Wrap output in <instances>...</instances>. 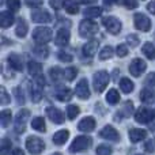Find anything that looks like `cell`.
<instances>
[{"label": "cell", "instance_id": "1", "mask_svg": "<svg viewBox=\"0 0 155 155\" xmlns=\"http://www.w3.org/2000/svg\"><path fill=\"white\" fill-rule=\"evenodd\" d=\"M52 37H53L52 30L45 26H38V27H35L34 31H33V40H34V42L38 44V45H45L46 42H49V41L52 40Z\"/></svg>", "mask_w": 155, "mask_h": 155}, {"label": "cell", "instance_id": "2", "mask_svg": "<svg viewBox=\"0 0 155 155\" xmlns=\"http://www.w3.org/2000/svg\"><path fill=\"white\" fill-rule=\"evenodd\" d=\"M26 148L31 155H40L45 150V143L38 136H29L26 140Z\"/></svg>", "mask_w": 155, "mask_h": 155}, {"label": "cell", "instance_id": "3", "mask_svg": "<svg viewBox=\"0 0 155 155\" xmlns=\"http://www.w3.org/2000/svg\"><path fill=\"white\" fill-rule=\"evenodd\" d=\"M98 31V25L95 22L90 21V19H83L79 23V34L83 38L93 37L95 33Z\"/></svg>", "mask_w": 155, "mask_h": 155}, {"label": "cell", "instance_id": "4", "mask_svg": "<svg viewBox=\"0 0 155 155\" xmlns=\"http://www.w3.org/2000/svg\"><path fill=\"white\" fill-rule=\"evenodd\" d=\"M91 143H93V139L90 136H76L75 140L70 146V153L75 154V153H80V151L87 150L91 146Z\"/></svg>", "mask_w": 155, "mask_h": 155}, {"label": "cell", "instance_id": "5", "mask_svg": "<svg viewBox=\"0 0 155 155\" xmlns=\"http://www.w3.org/2000/svg\"><path fill=\"white\" fill-rule=\"evenodd\" d=\"M109 80H110V76L106 71H98V72L94 74L93 82H94V88H95L97 93H102L106 88Z\"/></svg>", "mask_w": 155, "mask_h": 155}, {"label": "cell", "instance_id": "6", "mask_svg": "<svg viewBox=\"0 0 155 155\" xmlns=\"http://www.w3.org/2000/svg\"><path fill=\"white\" fill-rule=\"evenodd\" d=\"M30 117V112L27 109H21L15 117V132L16 134H23L26 129V123Z\"/></svg>", "mask_w": 155, "mask_h": 155}, {"label": "cell", "instance_id": "7", "mask_svg": "<svg viewBox=\"0 0 155 155\" xmlns=\"http://www.w3.org/2000/svg\"><path fill=\"white\" fill-rule=\"evenodd\" d=\"M102 25L106 27V30L110 34L116 35L121 31V22L118 21L114 16H106V18H102Z\"/></svg>", "mask_w": 155, "mask_h": 155}, {"label": "cell", "instance_id": "8", "mask_svg": "<svg viewBox=\"0 0 155 155\" xmlns=\"http://www.w3.org/2000/svg\"><path fill=\"white\" fill-rule=\"evenodd\" d=\"M134 22H135V26L136 29L142 30V31H148L151 29V19L148 18L147 15L142 12H137L134 15Z\"/></svg>", "mask_w": 155, "mask_h": 155}, {"label": "cell", "instance_id": "9", "mask_svg": "<svg viewBox=\"0 0 155 155\" xmlns=\"http://www.w3.org/2000/svg\"><path fill=\"white\" fill-rule=\"evenodd\" d=\"M154 112L147 107H140L137 109V112L135 113V121L139 124H148L154 118Z\"/></svg>", "mask_w": 155, "mask_h": 155}, {"label": "cell", "instance_id": "10", "mask_svg": "<svg viewBox=\"0 0 155 155\" xmlns=\"http://www.w3.org/2000/svg\"><path fill=\"white\" fill-rule=\"evenodd\" d=\"M147 68V64H146L144 60L142 59H134L129 64V72H131L132 76H140Z\"/></svg>", "mask_w": 155, "mask_h": 155}, {"label": "cell", "instance_id": "11", "mask_svg": "<svg viewBox=\"0 0 155 155\" xmlns=\"http://www.w3.org/2000/svg\"><path fill=\"white\" fill-rule=\"evenodd\" d=\"M31 21L35 23H49L52 22V15L46 10L40 8V10H35L31 12Z\"/></svg>", "mask_w": 155, "mask_h": 155}, {"label": "cell", "instance_id": "12", "mask_svg": "<svg viewBox=\"0 0 155 155\" xmlns=\"http://www.w3.org/2000/svg\"><path fill=\"white\" fill-rule=\"evenodd\" d=\"M75 94H76L78 98H80V99L90 98V87H88L87 79L79 80V83H78L76 87H75Z\"/></svg>", "mask_w": 155, "mask_h": 155}, {"label": "cell", "instance_id": "13", "mask_svg": "<svg viewBox=\"0 0 155 155\" xmlns=\"http://www.w3.org/2000/svg\"><path fill=\"white\" fill-rule=\"evenodd\" d=\"M99 136L102 139H106V140H112V142H117L120 139V135L118 132L113 128L112 125H105L104 128L99 131Z\"/></svg>", "mask_w": 155, "mask_h": 155}, {"label": "cell", "instance_id": "14", "mask_svg": "<svg viewBox=\"0 0 155 155\" xmlns=\"http://www.w3.org/2000/svg\"><path fill=\"white\" fill-rule=\"evenodd\" d=\"M46 116H48L54 124H63L64 123V114H63V112L59 110L57 107L48 106L46 107Z\"/></svg>", "mask_w": 155, "mask_h": 155}, {"label": "cell", "instance_id": "15", "mask_svg": "<svg viewBox=\"0 0 155 155\" xmlns=\"http://www.w3.org/2000/svg\"><path fill=\"white\" fill-rule=\"evenodd\" d=\"M99 46V42L97 40H90L88 42H86L82 48V53L87 57H93L97 53V49Z\"/></svg>", "mask_w": 155, "mask_h": 155}, {"label": "cell", "instance_id": "16", "mask_svg": "<svg viewBox=\"0 0 155 155\" xmlns=\"http://www.w3.org/2000/svg\"><path fill=\"white\" fill-rule=\"evenodd\" d=\"M94 128H95V120L93 117H90V116L82 118L79 121V124H78V129L82 132H91L94 131Z\"/></svg>", "mask_w": 155, "mask_h": 155}, {"label": "cell", "instance_id": "17", "mask_svg": "<svg viewBox=\"0 0 155 155\" xmlns=\"http://www.w3.org/2000/svg\"><path fill=\"white\" fill-rule=\"evenodd\" d=\"M68 41H70V31H68V29L63 27L57 31L56 37H54V44L57 46H65L68 44Z\"/></svg>", "mask_w": 155, "mask_h": 155}, {"label": "cell", "instance_id": "18", "mask_svg": "<svg viewBox=\"0 0 155 155\" xmlns=\"http://www.w3.org/2000/svg\"><path fill=\"white\" fill-rule=\"evenodd\" d=\"M139 98L144 105H151L155 102V91L151 88H143L139 94Z\"/></svg>", "mask_w": 155, "mask_h": 155}, {"label": "cell", "instance_id": "19", "mask_svg": "<svg viewBox=\"0 0 155 155\" xmlns=\"http://www.w3.org/2000/svg\"><path fill=\"white\" fill-rule=\"evenodd\" d=\"M146 136H147V131H146V129L134 128V129H131V131L128 132V137H129V140H131L132 143L140 142V140L146 139Z\"/></svg>", "mask_w": 155, "mask_h": 155}, {"label": "cell", "instance_id": "20", "mask_svg": "<svg viewBox=\"0 0 155 155\" xmlns=\"http://www.w3.org/2000/svg\"><path fill=\"white\" fill-rule=\"evenodd\" d=\"M14 21H15V16H14V14L11 11H2V14H0V25H2L3 29L10 27L14 23Z\"/></svg>", "mask_w": 155, "mask_h": 155}, {"label": "cell", "instance_id": "21", "mask_svg": "<svg viewBox=\"0 0 155 155\" xmlns=\"http://www.w3.org/2000/svg\"><path fill=\"white\" fill-rule=\"evenodd\" d=\"M8 64L11 65V68H14L15 71H22L23 70V63L19 54L16 53H11L8 56Z\"/></svg>", "mask_w": 155, "mask_h": 155}, {"label": "cell", "instance_id": "22", "mask_svg": "<svg viewBox=\"0 0 155 155\" xmlns=\"http://www.w3.org/2000/svg\"><path fill=\"white\" fill-rule=\"evenodd\" d=\"M70 137V132L67 129H61V131H57L53 135V143L56 146H63Z\"/></svg>", "mask_w": 155, "mask_h": 155}, {"label": "cell", "instance_id": "23", "mask_svg": "<svg viewBox=\"0 0 155 155\" xmlns=\"http://www.w3.org/2000/svg\"><path fill=\"white\" fill-rule=\"evenodd\" d=\"M27 68H29V74L33 78H37V76L42 75V65H41V63H38V61H29Z\"/></svg>", "mask_w": 155, "mask_h": 155}, {"label": "cell", "instance_id": "24", "mask_svg": "<svg viewBox=\"0 0 155 155\" xmlns=\"http://www.w3.org/2000/svg\"><path fill=\"white\" fill-rule=\"evenodd\" d=\"M56 98L59 99V101H61V102H67V101H70L71 98H72V91L70 90V88H59V90L56 91Z\"/></svg>", "mask_w": 155, "mask_h": 155}, {"label": "cell", "instance_id": "25", "mask_svg": "<svg viewBox=\"0 0 155 155\" xmlns=\"http://www.w3.org/2000/svg\"><path fill=\"white\" fill-rule=\"evenodd\" d=\"M142 52L147 59L150 60H155V45L151 42H146L142 48Z\"/></svg>", "mask_w": 155, "mask_h": 155}, {"label": "cell", "instance_id": "26", "mask_svg": "<svg viewBox=\"0 0 155 155\" xmlns=\"http://www.w3.org/2000/svg\"><path fill=\"white\" fill-rule=\"evenodd\" d=\"M30 97H31L33 102H38L41 98H42V90H41V87L37 84V83L30 86Z\"/></svg>", "mask_w": 155, "mask_h": 155}, {"label": "cell", "instance_id": "27", "mask_svg": "<svg viewBox=\"0 0 155 155\" xmlns=\"http://www.w3.org/2000/svg\"><path fill=\"white\" fill-rule=\"evenodd\" d=\"M63 7H64V10L67 11L68 14H71V15H75V14L79 12V7H78V4L74 0H64Z\"/></svg>", "mask_w": 155, "mask_h": 155}, {"label": "cell", "instance_id": "28", "mask_svg": "<svg viewBox=\"0 0 155 155\" xmlns=\"http://www.w3.org/2000/svg\"><path fill=\"white\" fill-rule=\"evenodd\" d=\"M31 127L33 129L38 132H45L46 131V125H45V120L42 117H34L31 120Z\"/></svg>", "mask_w": 155, "mask_h": 155}, {"label": "cell", "instance_id": "29", "mask_svg": "<svg viewBox=\"0 0 155 155\" xmlns=\"http://www.w3.org/2000/svg\"><path fill=\"white\" fill-rule=\"evenodd\" d=\"M27 23H26V21L25 19H19V22H18V26H16V30H15V34L18 35V37H21V38H23V37H26V34H27Z\"/></svg>", "mask_w": 155, "mask_h": 155}, {"label": "cell", "instance_id": "30", "mask_svg": "<svg viewBox=\"0 0 155 155\" xmlns=\"http://www.w3.org/2000/svg\"><path fill=\"white\" fill-rule=\"evenodd\" d=\"M120 88L124 91V93L129 94V93H132V91H134L135 84H134V82H132V80L128 79V78H123V79L120 80Z\"/></svg>", "mask_w": 155, "mask_h": 155}, {"label": "cell", "instance_id": "31", "mask_svg": "<svg viewBox=\"0 0 155 155\" xmlns=\"http://www.w3.org/2000/svg\"><path fill=\"white\" fill-rule=\"evenodd\" d=\"M101 14H102L101 7H87L84 10V12H83V15H84L86 18L91 19V18H97V16H99Z\"/></svg>", "mask_w": 155, "mask_h": 155}, {"label": "cell", "instance_id": "32", "mask_svg": "<svg viewBox=\"0 0 155 155\" xmlns=\"http://www.w3.org/2000/svg\"><path fill=\"white\" fill-rule=\"evenodd\" d=\"M118 101H120V95H118V91L117 90L112 88V90L107 91V94H106V102H107V104L116 105Z\"/></svg>", "mask_w": 155, "mask_h": 155}, {"label": "cell", "instance_id": "33", "mask_svg": "<svg viewBox=\"0 0 155 155\" xmlns=\"http://www.w3.org/2000/svg\"><path fill=\"white\" fill-rule=\"evenodd\" d=\"M33 53H34L37 57H40V59H46L49 54V49L46 48L45 45H38L33 49Z\"/></svg>", "mask_w": 155, "mask_h": 155}, {"label": "cell", "instance_id": "34", "mask_svg": "<svg viewBox=\"0 0 155 155\" xmlns=\"http://www.w3.org/2000/svg\"><path fill=\"white\" fill-rule=\"evenodd\" d=\"M11 110H2V113H0V121H2V127L3 128H5V127L10 125L11 123Z\"/></svg>", "mask_w": 155, "mask_h": 155}, {"label": "cell", "instance_id": "35", "mask_svg": "<svg viewBox=\"0 0 155 155\" xmlns=\"http://www.w3.org/2000/svg\"><path fill=\"white\" fill-rule=\"evenodd\" d=\"M79 113H80V109L76 105H68L67 106V117L70 120H75L78 116H79Z\"/></svg>", "mask_w": 155, "mask_h": 155}, {"label": "cell", "instance_id": "36", "mask_svg": "<svg viewBox=\"0 0 155 155\" xmlns=\"http://www.w3.org/2000/svg\"><path fill=\"white\" fill-rule=\"evenodd\" d=\"M11 147H12V143H11L10 139H2V144H0V151H2V155H7L8 153H10Z\"/></svg>", "mask_w": 155, "mask_h": 155}, {"label": "cell", "instance_id": "37", "mask_svg": "<svg viewBox=\"0 0 155 155\" xmlns=\"http://www.w3.org/2000/svg\"><path fill=\"white\" fill-rule=\"evenodd\" d=\"M78 75V70L75 67H68L64 70V78L67 80H74Z\"/></svg>", "mask_w": 155, "mask_h": 155}, {"label": "cell", "instance_id": "38", "mask_svg": "<svg viewBox=\"0 0 155 155\" xmlns=\"http://www.w3.org/2000/svg\"><path fill=\"white\" fill-rule=\"evenodd\" d=\"M112 56H113V48H112V46H105V48L99 52V59H101V60L110 59Z\"/></svg>", "mask_w": 155, "mask_h": 155}, {"label": "cell", "instance_id": "39", "mask_svg": "<svg viewBox=\"0 0 155 155\" xmlns=\"http://www.w3.org/2000/svg\"><path fill=\"white\" fill-rule=\"evenodd\" d=\"M97 155H110L112 154V147L107 144H99L95 150Z\"/></svg>", "mask_w": 155, "mask_h": 155}, {"label": "cell", "instance_id": "40", "mask_svg": "<svg viewBox=\"0 0 155 155\" xmlns=\"http://www.w3.org/2000/svg\"><path fill=\"white\" fill-rule=\"evenodd\" d=\"M49 74H51L52 80H54V82H57V80H59L60 78L64 75V72H61V70H60L59 67H53V68H51Z\"/></svg>", "mask_w": 155, "mask_h": 155}, {"label": "cell", "instance_id": "41", "mask_svg": "<svg viewBox=\"0 0 155 155\" xmlns=\"http://www.w3.org/2000/svg\"><path fill=\"white\" fill-rule=\"evenodd\" d=\"M132 112H134V104H132L131 101H127L125 104H124V107H123V110H121V113L124 114V117H128Z\"/></svg>", "mask_w": 155, "mask_h": 155}, {"label": "cell", "instance_id": "42", "mask_svg": "<svg viewBox=\"0 0 155 155\" xmlns=\"http://www.w3.org/2000/svg\"><path fill=\"white\" fill-rule=\"evenodd\" d=\"M14 93H15V97H16V102H18L19 105H23L25 104V97H23V91H22V88L15 87Z\"/></svg>", "mask_w": 155, "mask_h": 155}, {"label": "cell", "instance_id": "43", "mask_svg": "<svg viewBox=\"0 0 155 155\" xmlns=\"http://www.w3.org/2000/svg\"><path fill=\"white\" fill-rule=\"evenodd\" d=\"M7 7L12 11H16L21 8V0H7Z\"/></svg>", "mask_w": 155, "mask_h": 155}, {"label": "cell", "instance_id": "44", "mask_svg": "<svg viewBox=\"0 0 155 155\" xmlns=\"http://www.w3.org/2000/svg\"><path fill=\"white\" fill-rule=\"evenodd\" d=\"M57 57H59L61 61H65V63L72 61V56H71L70 53H67V52H64V51H60L59 53H57Z\"/></svg>", "mask_w": 155, "mask_h": 155}, {"label": "cell", "instance_id": "45", "mask_svg": "<svg viewBox=\"0 0 155 155\" xmlns=\"http://www.w3.org/2000/svg\"><path fill=\"white\" fill-rule=\"evenodd\" d=\"M116 53H117L118 57H125L128 54V48L125 45H118L117 49H116Z\"/></svg>", "mask_w": 155, "mask_h": 155}, {"label": "cell", "instance_id": "46", "mask_svg": "<svg viewBox=\"0 0 155 155\" xmlns=\"http://www.w3.org/2000/svg\"><path fill=\"white\" fill-rule=\"evenodd\" d=\"M0 104L2 105H7L10 104V95L7 94V91H5V88L2 86V98H0Z\"/></svg>", "mask_w": 155, "mask_h": 155}, {"label": "cell", "instance_id": "47", "mask_svg": "<svg viewBox=\"0 0 155 155\" xmlns=\"http://www.w3.org/2000/svg\"><path fill=\"white\" fill-rule=\"evenodd\" d=\"M127 41H128V44L131 46H137L139 45V38H137L136 34H129L128 37H127Z\"/></svg>", "mask_w": 155, "mask_h": 155}, {"label": "cell", "instance_id": "48", "mask_svg": "<svg viewBox=\"0 0 155 155\" xmlns=\"http://www.w3.org/2000/svg\"><path fill=\"white\" fill-rule=\"evenodd\" d=\"M144 148L147 153H155V140L151 139V140H147L144 144Z\"/></svg>", "mask_w": 155, "mask_h": 155}, {"label": "cell", "instance_id": "49", "mask_svg": "<svg viewBox=\"0 0 155 155\" xmlns=\"http://www.w3.org/2000/svg\"><path fill=\"white\" fill-rule=\"evenodd\" d=\"M25 3L29 7H40V5H42V0H25Z\"/></svg>", "mask_w": 155, "mask_h": 155}, {"label": "cell", "instance_id": "50", "mask_svg": "<svg viewBox=\"0 0 155 155\" xmlns=\"http://www.w3.org/2000/svg\"><path fill=\"white\" fill-rule=\"evenodd\" d=\"M124 5L127 8H136L137 7V2L136 0H123Z\"/></svg>", "mask_w": 155, "mask_h": 155}, {"label": "cell", "instance_id": "51", "mask_svg": "<svg viewBox=\"0 0 155 155\" xmlns=\"http://www.w3.org/2000/svg\"><path fill=\"white\" fill-rule=\"evenodd\" d=\"M146 84L155 86V74L154 72H151L150 75H147V78H146Z\"/></svg>", "mask_w": 155, "mask_h": 155}, {"label": "cell", "instance_id": "52", "mask_svg": "<svg viewBox=\"0 0 155 155\" xmlns=\"http://www.w3.org/2000/svg\"><path fill=\"white\" fill-rule=\"evenodd\" d=\"M63 3L64 2H61V0H49V4L54 8H60L63 5Z\"/></svg>", "mask_w": 155, "mask_h": 155}, {"label": "cell", "instance_id": "53", "mask_svg": "<svg viewBox=\"0 0 155 155\" xmlns=\"http://www.w3.org/2000/svg\"><path fill=\"white\" fill-rule=\"evenodd\" d=\"M147 10L150 11L151 14H154V15H155V2L148 3V4H147Z\"/></svg>", "mask_w": 155, "mask_h": 155}, {"label": "cell", "instance_id": "54", "mask_svg": "<svg viewBox=\"0 0 155 155\" xmlns=\"http://www.w3.org/2000/svg\"><path fill=\"white\" fill-rule=\"evenodd\" d=\"M11 155H25V151L21 150V148H15V150H12Z\"/></svg>", "mask_w": 155, "mask_h": 155}, {"label": "cell", "instance_id": "55", "mask_svg": "<svg viewBox=\"0 0 155 155\" xmlns=\"http://www.w3.org/2000/svg\"><path fill=\"white\" fill-rule=\"evenodd\" d=\"M78 3H82V4H94V3H97V0H78Z\"/></svg>", "mask_w": 155, "mask_h": 155}, {"label": "cell", "instance_id": "56", "mask_svg": "<svg viewBox=\"0 0 155 155\" xmlns=\"http://www.w3.org/2000/svg\"><path fill=\"white\" fill-rule=\"evenodd\" d=\"M104 2H105V4H112V3L117 2V0H104Z\"/></svg>", "mask_w": 155, "mask_h": 155}, {"label": "cell", "instance_id": "57", "mask_svg": "<svg viewBox=\"0 0 155 155\" xmlns=\"http://www.w3.org/2000/svg\"><path fill=\"white\" fill-rule=\"evenodd\" d=\"M151 132H153V134H154V136H155V125L151 127Z\"/></svg>", "mask_w": 155, "mask_h": 155}, {"label": "cell", "instance_id": "58", "mask_svg": "<svg viewBox=\"0 0 155 155\" xmlns=\"http://www.w3.org/2000/svg\"><path fill=\"white\" fill-rule=\"evenodd\" d=\"M52 155H61L60 153H54V154H52Z\"/></svg>", "mask_w": 155, "mask_h": 155}, {"label": "cell", "instance_id": "59", "mask_svg": "<svg viewBox=\"0 0 155 155\" xmlns=\"http://www.w3.org/2000/svg\"><path fill=\"white\" fill-rule=\"evenodd\" d=\"M137 155H142V154H137Z\"/></svg>", "mask_w": 155, "mask_h": 155}]
</instances>
